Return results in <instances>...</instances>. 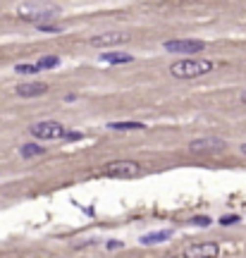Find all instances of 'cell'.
I'll use <instances>...</instances> for the list:
<instances>
[{
  "instance_id": "14",
  "label": "cell",
  "mask_w": 246,
  "mask_h": 258,
  "mask_svg": "<svg viewBox=\"0 0 246 258\" xmlns=\"http://www.w3.org/2000/svg\"><path fill=\"white\" fill-rule=\"evenodd\" d=\"M57 62H60V57H55V55H46V57H41L36 65L41 67V70H50V67H55Z\"/></svg>"
},
{
  "instance_id": "13",
  "label": "cell",
  "mask_w": 246,
  "mask_h": 258,
  "mask_svg": "<svg viewBox=\"0 0 246 258\" xmlns=\"http://www.w3.org/2000/svg\"><path fill=\"white\" fill-rule=\"evenodd\" d=\"M19 153L24 158H36V155H43V146H36V144H24L19 148Z\"/></svg>"
},
{
  "instance_id": "12",
  "label": "cell",
  "mask_w": 246,
  "mask_h": 258,
  "mask_svg": "<svg viewBox=\"0 0 246 258\" xmlns=\"http://www.w3.org/2000/svg\"><path fill=\"white\" fill-rule=\"evenodd\" d=\"M146 125H141V122H110L108 129H113V131H134V129H144Z\"/></svg>"
},
{
  "instance_id": "6",
  "label": "cell",
  "mask_w": 246,
  "mask_h": 258,
  "mask_svg": "<svg viewBox=\"0 0 246 258\" xmlns=\"http://www.w3.org/2000/svg\"><path fill=\"white\" fill-rule=\"evenodd\" d=\"M129 38H132V36H129L127 31H103V34H98V36L89 38V43H91L94 48H110V46L127 43Z\"/></svg>"
},
{
  "instance_id": "21",
  "label": "cell",
  "mask_w": 246,
  "mask_h": 258,
  "mask_svg": "<svg viewBox=\"0 0 246 258\" xmlns=\"http://www.w3.org/2000/svg\"><path fill=\"white\" fill-rule=\"evenodd\" d=\"M168 258H172V256H168Z\"/></svg>"
},
{
  "instance_id": "17",
  "label": "cell",
  "mask_w": 246,
  "mask_h": 258,
  "mask_svg": "<svg viewBox=\"0 0 246 258\" xmlns=\"http://www.w3.org/2000/svg\"><path fill=\"white\" fill-rule=\"evenodd\" d=\"M234 222H239V218H237V215H225V218L220 220V225H234Z\"/></svg>"
},
{
  "instance_id": "7",
  "label": "cell",
  "mask_w": 246,
  "mask_h": 258,
  "mask_svg": "<svg viewBox=\"0 0 246 258\" xmlns=\"http://www.w3.org/2000/svg\"><path fill=\"white\" fill-rule=\"evenodd\" d=\"M220 254V246L213 244V241H206V244H191L184 249V258H218Z\"/></svg>"
},
{
  "instance_id": "4",
  "label": "cell",
  "mask_w": 246,
  "mask_h": 258,
  "mask_svg": "<svg viewBox=\"0 0 246 258\" xmlns=\"http://www.w3.org/2000/svg\"><path fill=\"white\" fill-rule=\"evenodd\" d=\"M103 177H113V180H134L141 175V167L134 160H113L100 170Z\"/></svg>"
},
{
  "instance_id": "8",
  "label": "cell",
  "mask_w": 246,
  "mask_h": 258,
  "mask_svg": "<svg viewBox=\"0 0 246 258\" xmlns=\"http://www.w3.org/2000/svg\"><path fill=\"white\" fill-rule=\"evenodd\" d=\"M225 141L218 139V136H203V139H194L189 144V148L194 153H203V151H215V148H222Z\"/></svg>"
},
{
  "instance_id": "2",
  "label": "cell",
  "mask_w": 246,
  "mask_h": 258,
  "mask_svg": "<svg viewBox=\"0 0 246 258\" xmlns=\"http://www.w3.org/2000/svg\"><path fill=\"white\" fill-rule=\"evenodd\" d=\"M17 15L26 22H36L38 26H46L48 19H53L57 15L55 7H48V5H38V2H24L17 7Z\"/></svg>"
},
{
  "instance_id": "3",
  "label": "cell",
  "mask_w": 246,
  "mask_h": 258,
  "mask_svg": "<svg viewBox=\"0 0 246 258\" xmlns=\"http://www.w3.org/2000/svg\"><path fill=\"white\" fill-rule=\"evenodd\" d=\"M31 136L36 139H43V141H55V139H67L70 131L62 122H55V120H43V122H36L29 127Z\"/></svg>"
},
{
  "instance_id": "19",
  "label": "cell",
  "mask_w": 246,
  "mask_h": 258,
  "mask_svg": "<svg viewBox=\"0 0 246 258\" xmlns=\"http://www.w3.org/2000/svg\"><path fill=\"white\" fill-rule=\"evenodd\" d=\"M242 153H246V144H244V146H242Z\"/></svg>"
},
{
  "instance_id": "5",
  "label": "cell",
  "mask_w": 246,
  "mask_h": 258,
  "mask_svg": "<svg viewBox=\"0 0 246 258\" xmlns=\"http://www.w3.org/2000/svg\"><path fill=\"white\" fill-rule=\"evenodd\" d=\"M163 48L168 53H198L206 48V43L198 38H172V41L163 43Z\"/></svg>"
},
{
  "instance_id": "10",
  "label": "cell",
  "mask_w": 246,
  "mask_h": 258,
  "mask_svg": "<svg viewBox=\"0 0 246 258\" xmlns=\"http://www.w3.org/2000/svg\"><path fill=\"white\" fill-rule=\"evenodd\" d=\"M170 237H172L170 230H160V232H148V234H144V237H141V244H144V246H151V244L165 241V239H170Z\"/></svg>"
},
{
  "instance_id": "9",
  "label": "cell",
  "mask_w": 246,
  "mask_h": 258,
  "mask_svg": "<svg viewBox=\"0 0 246 258\" xmlns=\"http://www.w3.org/2000/svg\"><path fill=\"white\" fill-rule=\"evenodd\" d=\"M48 91V86L46 84H38V81H31V84H19L15 93L22 96V98H36V96H43V93Z\"/></svg>"
},
{
  "instance_id": "20",
  "label": "cell",
  "mask_w": 246,
  "mask_h": 258,
  "mask_svg": "<svg viewBox=\"0 0 246 258\" xmlns=\"http://www.w3.org/2000/svg\"><path fill=\"white\" fill-rule=\"evenodd\" d=\"M242 101H244V103H246V93H244V96H242Z\"/></svg>"
},
{
  "instance_id": "16",
  "label": "cell",
  "mask_w": 246,
  "mask_h": 258,
  "mask_svg": "<svg viewBox=\"0 0 246 258\" xmlns=\"http://www.w3.org/2000/svg\"><path fill=\"white\" fill-rule=\"evenodd\" d=\"M194 225H198V227H208L210 225V218H206V215H198V218H194Z\"/></svg>"
},
{
  "instance_id": "15",
  "label": "cell",
  "mask_w": 246,
  "mask_h": 258,
  "mask_svg": "<svg viewBox=\"0 0 246 258\" xmlns=\"http://www.w3.org/2000/svg\"><path fill=\"white\" fill-rule=\"evenodd\" d=\"M15 72L17 74H36V72H41V67H38V65H26V62H22V65L15 67Z\"/></svg>"
},
{
  "instance_id": "11",
  "label": "cell",
  "mask_w": 246,
  "mask_h": 258,
  "mask_svg": "<svg viewBox=\"0 0 246 258\" xmlns=\"http://www.w3.org/2000/svg\"><path fill=\"white\" fill-rule=\"evenodd\" d=\"M134 57L129 53H103L100 62H108V65H122V62H132Z\"/></svg>"
},
{
  "instance_id": "1",
  "label": "cell",
  "mask_w": 246,
  "mask_h": 258,
  "mask_svg": "<svg viewBox=\"0 0 246 258\" xmlns=\"http://www.w3.org/2000/svg\"><path fill=\"white\" fill-rule=\"evenodd\" d=\"M215 70V65L206 57H184L170 65V74L177 79H194V77H203Z\"/></svg>"
},
{
  "instance_id": "18",
  "label": "cell",
  "mask_w": 246,
  "mask_h": 258,
  "mask_svg": "<svg viewBox=\"0 0 246 258\" xmlns=\"http://www.w3.org/2000/svg\"><path fill=\"white\" fill-rule=\"evenodd\" d=\"M117 246H122V241H108V249H117Z\"/></svg>"
}]
</instances>
